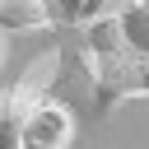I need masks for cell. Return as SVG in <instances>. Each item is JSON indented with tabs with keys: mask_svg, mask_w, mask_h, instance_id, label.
Returning <instances> with one entry per match:
<instances>
[{
	"mask_svg": "<svg viewBox=\"0 0 149 149\" xmlns=\"http://www.w3.org/2000/svg\"><path fill=\"white\" fill-rule=\"evenodd\" d=\"M56 5H61V19H65V23H84V19H93V14L116 9L121 0H56Z\"/></svg>",
	"mask_w": 149,
	"mask_h": 149,
	"instance_id": "52a82bcc",
	"label": "cell"
},
{
	"mask_svg": "<svg viewBox=\"0 0 149 149\" xmlns=\"http://www.w3.org/2000/svg\"><path fill=\"white\" fill-rule=\"evenodd\" d=\"M88 74H93V107L112 112L126 98H149V56L144 51H102L88 56Z\"/></svg>",
	"mask_w": 149,
	"mask_h": 149,
	"instance_id": "6da1fadb",
	"label": "cell"
},
{
	"mask_svg": "<svg viewBox=\"0 0 149 149\" xmlns=\"http://www.w3.org/2000/svg\"><path fill=\"white\" fill-rule=\"evenodd\" d=\"M0 65H5V37H0Z\"/></svg>",
	"mask_w": 149,
	"mask_h": 149,
	"instance_id": "ba28073f",
	"label": "cell"
},
{
	"mask_svg": "<svg viewBox=\"0 0 149 149\" xmlns=\"http://www.w3.org/2000/svg\"><path fill=\"white\" fill-rule=\"evenodd\" d=\"M116 9H121V5H116ZM116 9L93 14V19L79 23V28H84V51H88V56H102V51H121V47H126L121 23H116Z\"/></svg>",
	"mask_w": 149,
	"mask_h": 149,
	"instance_id": "5b68a950",
	"label": "cell"
},
{
	"mask_svg": "<svg viewBox=\"0 0 149 149\" xmlns=\"http://www.w3.org/2000/svg\"><path fill=\"white\" fill-rule=\"evenodd\" d=\"M130 5H149V0H130Z\"/></svg>",
	"mask_w": 149,
	"mask_h": 149,
	"instance_id": "9c48e42d",
	"label": "cell"
},
{
	"mask_svg": "<svg viewBox=\"0 0 149 149\" xmlns=\"http://www.w3.org/2000/svg\"><path fill=\"white\" fill-rule=\"evenodd\" d=\"M51 28V0H0V33Z\"/></svg>",
	"mask_w": 149,
	"mask_h": 149,
	"instance_id": "277c9868",
	"label": "cell"
},
{
	"mask_svg": "<svg viewBox=\"0 0 149 149\" xmlns=\"http://www.w3.org/2000/svg\"><path fill=\"white\" fill-rule=\"evenodd\" d=\"M70 140H74V112L65 102H56L51 93H37L33 107L19 121V144H28V149H61Z\"/></svg>",
	"mask_w": 149,
	"mask_h": 149,
	"instance_id": "3957f363",
	"label": "cell"
},
{
	"mask_svg": "<svg viewBox=\"0 0 149 149\" xmlns=\"http://www.w3.org/2000/svg\"><path fill=\"white\" fill-rule=\"evenodd\" d=\"M56 70H61V51H47V56L33 61L9 88H0V149L19 144V121H23V112L33 107V98L56 84Z\"/></svg>",
	"mask_w": 149,
	"mask_h": 149,
	"instance_id": "7a4b0ae2",
	"label": "cell"
},
{
	"mask_svg": "<svg viewBox=\"0 0 149 149\" xmlns=\"http://www.w3.org/2000/svg\"><path fill=\"white\" fill-rule=\"evenodd\" d=\"M116 23H121V37H126V47L149 56V5H130V0H121V9H116Z\"/></svg>",
	"mask_w": 149,
	"mask_h": 149,
	"instance_id": "8992f818",
	"label": "cell"
}]
</instances>
